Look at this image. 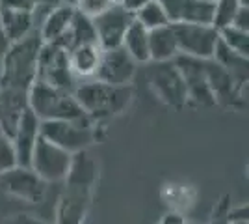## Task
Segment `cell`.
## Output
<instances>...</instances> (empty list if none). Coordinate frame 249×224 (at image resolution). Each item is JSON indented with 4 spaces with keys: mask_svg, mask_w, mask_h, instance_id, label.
<instances>
[{
    "mask_svg": "<svg viewBox=\"0 0 249 224\" xmlns=\"http://www.w3.org/2000/svg\"><path fill=\"white\" fill-rule=\"evenodd\" d=\"M242 6L240 0H216L214 2V15H212V26L216 30H223L232 24V19L236 15L238 8Z\"/></svg>",
    "mask_w": 249,
    "mask_h": 224,
    "instance_id": "27",
    "label": "cell"
},
{
    "mask_svg": "<svg viewBox=\"0 0 249 224\" xmlns=\"http://www.w3.org/2000/svg\"><path fill=\"white\" fill-rule=\"evenodd\" d=\"M136 67L138 64L123 47L104 49L93 79L110 86H130L136 75Z\"/></svg>",
    "mask_w": 249,
    "mask_h": 224,
    "instance_id": "10",
    "label": "cell"
},
{
    "mask_svg": "<svg viewBox=\"0 0 249 224\" xmlns=\"http://www.w3.org/2000/svg\"><path fill=\"white\" fill-rule=\"evenodd\" d=\"M73 17H74V8L63 6V4L54 6L45 15V19H43L39 28H37L43 43H54L60 36H63V34L69 30V26L73 22Z\"/></svg>",
    "mask_w": 249,
    "mask_h": 224,
    "instance_id": "19",
    "label": "cell"
},
{
    "mask_svg": "<svg viewBox=\"0 0 249 224\" xmlns=\"http://www.w3.org/2000/svg\"><path fill=\"white\" fill-rule=\"evenodd\" d=\"M34 2H36V8H54L60 4L58 0H34Z\"/></svg>",
    "mask_w": 249,
    "mask_h": 224,
    "instance_id": "37",
    "label": "cell"
},
{
    "mask_svg": "<svg viewBox=\"0 0 249 224\" xmlns=\"http://www.w3.org/2000/svg\"><path fill=\"white\" fill-rule=\"evenodd\" d=\"M178 54L171 24L149 30V56L151 62H171Z\"/></svg>",
    "mask_w": 249,
    "mask_h": 224,
    "instance_id": "22",
    "label": "cell"
},
{
    "mask_svg": "<svg viewBox=\"0 0 249 224\" xmlns=\"http://www.w3.org/2000/svg\"><path fill=\"white\" fill-rule=\"evenodd\" d=\"M69 34L73 40V49L78 45H99L97 43V32H95L93 19L86 17L74 10L73 22L69 26Z\"/></svg>",
    "mask_w": 249,
    "mask_h": 224,
    "instance_id": "25",
    "label": "cell"
},
{
    "mask_svg": "<svg viewBox=\"0 0 249 224\" xmlns=\"http://www.w3.org/2000/svg\"><path fill=\"white\" fill-rule=\"evenodd\" d=\"M97 174H99L97 161L91 157V153L88 149H82L78 153H73L71 166H69V172L65 176V183L93 189L95 183H97Z\"/></svg>",
    "mask_w": 249,
    "mask_h": 224,
    "instance_id": "20",
    "label": "cell"
},
{
    "mask_svg": "<svg viewBox=\"0 0 249 224\" xmlns=\"http://www.w3.org/2000/svg\"><path fill=\"white\" fill-rule=\"evenodd\" d=\"M39 127H41V120L28 108L22 114L21 122H19V125L15 129L13 137H11L13 148H15V155H17V166H30L36 142L41 137L39 135Z\"/></svg>",
    "mask_w": 249,
    "mask_h": 224,
    "instance_id": "16",
    "label": "cell"
},
{
    "mask_svg": "<svg viewBox=\"0 0 249 224\" xmlns=\"http://www.w3.org/2000/svg\"><path fill=\"white\" fill-rule=\"evenodd\" d=\"M73 155L67 153L65 149L58 148L56 144H52L45 139H37L36 148L32 153L30 168L43 182H62L65 180L69 166H71Z\"/></svg>",
    "mask_w": 249,
    "mask_h": 224,
    "instance_id": "8",
    "label": "cell"
},
{
    "mask_svg": "<svg viewBox=\"0 0 249 224\" xmlns=\"http://www.w3.org/2000/svg\"><path fill=\"white\" fill-rule=\"evenodd\" d=\"M227 211H229V209H227V204L223 202V204H221V209L214 213L212 221H210L208 224H231V223H229V219H227Z\"/></svg>",
    "mask_w": 249,
    "mask_h": 224,
    "instance_id": "34",
    "label": "cell"
},
{
    "mask_svg": "<svg viewBox=\"0 0 249 224\" xmlns=\"http://www.w3.org/2000/svg\"><path fill=\"white\" fill-rule=\"evenodd\" d=\"M164 8L169 24L197 22L210 24L214 15V2L208 0H158Z\"/></svg>",
    "mask_w": 249,
    "mask_h": 224,
    "instance_id": "15",
    "label": "cell"
},
{
    "mask_svg": "<svg viewBox=\"0 0 249 224\" xmlns=\"http://www.w3.org/2000/svg\"><path fill=\"white\" fill-rule=\"evenodd\" d=\"M39 135H41V139L56 144L58 148L65 149L71 155L82 151V149H88L97 139L93 122H86V123L63 122V120L41 122Z\"/></svg>",
    "mask_w": 249,
    "mask_h": 224,
    "instance_id": "4",
    "label": "cell"
},
{
    "mask_svg": "<svg viewBox=\"0 0 249 224\" xmlns=\"http://www.w3.org/2000/svg\"><path fill=\"white\" fill-rule=\"evenodd\" d=\"M231 26H234L238 30H244V32H249V6H240Z\"/></svg>",
    "mask_w": 249,
    "mask_h": 224,
    "instance_id": "32",
    "label": "cell"
},
{
    "mask_svg": "<svg viewBox=\"0 0 249 224\" xmlns=\"http://www.w3.org/2000/svg\"><path fill=\"white\" fill-rule=\"evenodd\" d=\"M28 110V92L0 88V133L13 137L22 114Z\"/></svg>",
    "mask_w": 249,
    "mask_h": 224,
    "instance_id": "17",
    "label": "cell"
},
{
    "mask_svg": "<svg viewBox=\"0 0 249 224\" xmlns=\"http://www.w3.org/2000/svg\"><path fill=\"white\" fill-rule=\"evenodd\" d=\"M212 60L218 62L221 67H225L229 73L236 79V82L242 86H248V71H249V60L242 54L231 51L227 45H223L221 41H218Z\"/></svg>",
    "mask_w": 249,
    "mask_h": 224,
    "instance_id": "23",
    "label": "cell"
},
{
    "mask_svg": "<svg viewBox=\"0 0 249 224\" xmlns=\"http://www.w3.org/2000/svg\"><path fill=\"white\" fill-rule=\"evenodd\" d=\"M175 36L178 54H186L199 60L212 58L214 49L219 41V32L212 24H197V22H180L171 24Z\"/></svg>",
    "mask_w": 249,
    "mask_h": 224,
    "instance_id": "7",
    "label": "cell"
},
{
    "mask_svg": "<svg viewBox=\"0 0 249 224\" xmlns=\"http://www.w3.org/2000/svg\"><path fill=\"white\" fill-rule=\"evenodd\" d=\"M4 224H49V223H45V221H41V219H37V217H34L30 213H15L11 215Z\"/></svg>",
    "mask_w": 249,
    "mask_h": 224,
    "instance_id": "33",
    "label": "cell"
},
{
    "mask_svg": "<svg viewBox=\"0 0 249 224\" xmlns=\"http://www.w3.org/2000/svg\"><path fill=\"white\" fill-rule=\"evenodd\" d=\"M205 73H207V82L208 88L212 92V96L216 99V105H244V88L236 82V79L229 73L225 67H221L218 62H214L212 58L205 60Z\"/></svg>",
    "mask_w": 249,
    "mask_h": 224,
    "instance_id": "13",
    "label": "cell"
},
{
    "mask_svg": "<svg viewBox=\"0 0 249 224\" xmlns=\"http://www.w3.org/2000/svg\"><path fill=\"white\" fill-rule=\"evenodd\" d=\"M17 166V155L11 139L0 133V176Z\"/></svg>",
    "mask_w": 249,
    "mask_h": 224,
    "instance_id": "29",
    "label": "cell"
},
{
    "mask_svg": "<svg viewBox=\"0 0 249 224\" xmlns=\"http://www.w3.org/2000/svg\"><path fill=\"white\" fill-rule=\"evenodd\" d=\"M2 191L24 200L28 204H39L45 196V182L30 166H15L0 176Z\"/></svg>",
    "mask_w": 249,
    "mask_h": 224,
    "instance_id": "12",
    "label": "cell"
},
{
    "mask_svg": "<svg viewBox=\"0 0 249 224\" xmlns=\"http://www.w3.org/2000/svg\"><path fill=\"white\" fill-rule=\"evenodd\" d=\"M240 4L242 6H249V0H240Z\"/></svg>",
    "mask_w": 249,
    "mask_h": 224,
    "instance_id": "40",
    "label": "cell"
},
{
    "mask_svg": "<svg viewBox=\"0 0 249 224\" xmlns=\"http://www.w3.org/2000/svg\"><path fill=\"white\" fill-rule=\"evenodd\" d=\"M103 49L99 45H78L69 53V65L76 81L93 79Z\"/></svg>",
    "mask_w": 249,
    "mask_h": 224,
    "instance_id": "21",
    "label": "cell"
},
{
    "mask_svg": "<svg viewBox=\"0 0 249 224\" xmlns=\"http://www.w3.org/2000/svg\"><path fill=\"white\" fill-rule=\"evenodd\" d=\"M0 26L6 38V43H15L26 38L32 30H36V19L34 11H17V10H4L0 8Z\"/></svg>",
    "mask_w": 249,
    "mask_h": 224,
    "instance_id": "18",
    "label": "cell"
},
{
    "mask_svg": "<svg viewBox=\"0 0 249 224\" xmlns=\"http://www.w3.org/2000/svg\"><path fill=\"white\" fill-rule=\"evenodd\" d=\"M58 2L63 6H71V8H76V4H78V0H58Z\"/></svg>",
    "mask_w": 249,
    "mask_h": 224,
    "instance_id": "38",
    "label": "cell"
},
{
    "mask_svg": "<svg viewBox=\"0 0 249 224\" xmlns=\"http://www.w3.org/2000/svg\"><path fill=\"white\" fill-rule=\"evenodd\" d=\"M219 41L227 45L231 51L242 54V56H249V32L238 30L234 26H227L223 30H219Z\"/></svg>",
    "mask_w": 249,
    "mask_h": 224,
    "instance_id": "28",
    "label": "cell"
},
{
    "mask_svg": "<svg viewBox=\"0 0 249 224\" xmlns=\"http://www.w3.org/2000/svg\"><path fill=\"white\" fill-rule=\"evenodd\" d=\"M149 2H151V0H124L121 6H123L126 11H130V13H136L138 10H142L143 6H147Z\"/></svg>",
    "mask_w": 249,
    "mask_h": 224,
    "instance_id": "35",
    "label": "cell"
},
{
    "mask_svg": "<svg viewBox=\"0 0 249 224\" xmlns=\"http://www.w3.org/2000/svg\"><path fill=\"white\" fill-rule=\"evenodd\" d=\"M147 79L155 96L167 107L180 108L188 103L186 86L175 62H149Z\"/></svg>",
    "mask_w": 249,
    "mask_h": 224,
    "instance_id": "5",
    "label": "cell"
},
{
    "mask_svg": "<svg viewBox=\"0 0 249 224\" xmlns=\"http://www.w3.org/2000/svg\"><path fill=\"white\" fill-rule=\"evenodd\" d=\"M0 47H8L6 38H4V32H2V26H0Z\"/></svg>",
    "mask_w": 249,
    "mask_h": 224,
    "instance_id": "39",
    "label": "cell"
},
{
    "mask_svg": "<svg viewBox=\"0 0 249 224\" xmlns=\"http://www.w3.org/2000/svg\"><path fill=\"white\" fill-rule=\"evenodd\" d=\"M121 47L128 53V56L134 60L136 64H149L151 62V56H149V32L140 22L134 21L128 26Z\"/></svg>",
    "mask_w": 249,
    "mask_h": 224,
    "instance_id": "24",
    "label": "cell"
},
{
    "mask_svg": "<svg viewBox=\"0 0 249 224\" xmlns=\"http://www.w3.org/2000/svg\"><path fill=\"white\" fill-rule=\"evenodd\" d=\"M91 191L89 187L65 185L56 209V224H84L91 204Z\"/></svg>",
    "mask_w": 249,
    "mask_h": 224,
    "instance_id": "14",
    "label": "cell"
},
{
    "mask_svg": "<svg viewBox=\"0 0 249 224\" xmlns=\"http://www.w3.org/2000/svg\"><path fill=\"white\" fill-rule=\"evenodd\" d=\"M112 6H114L112 0H78L74 10L86 15V17H89V19H95V17H99L101 13H104Z\"/></svg>",
    "mask_w": 249,
    "mask_h": 224,
    "instance_id": "30",
    "label": "cell"
},
{
    "mask_svg": "<svg viewBox=\"0 0 249 224\" xmlns=\"http://www.w3.org/2000/svg\"><path fill=\"white\" fill-rule=\"evenodd\" d=\"M36 81L43 84L54 86L73 92L76 86V77L69 65V53L52 43H43L39 58H37V69H36Z\"/></svg>",
    "mask_w": 249,
    "mask_h": 224,
    "instance_id": "6",
    "label": "cell"
},
{
    "mask_svg": "<svg viewBox=\"0 0 249 224\" xmlns=\"http://www.w3.org/2000/svg\"><path fill=\"white\" fill-rule=\"evenodd\" d=\"M76 103L91 122H101L123 114L132 103L130 86H110L95 79L76 82L73 90Z\"/></svg>",
    "mask_w": 249,
    "mask_h": 224,
    "instance_id": "2",
    "label": "cell"
},
{
    "mask_svg": "<svg viewBox=\"0 0 249 224\" xmlns=\"http://www.w3.org/2000/svg\"><path fill=\"white\" fill-rule=\"evenodd\" d=\"M0 8L17 11H34L36 10V2L34 0H0Z\"/></svg>",
    "mask_w": 249,
    "mask_h": 224,
    "instance_id": "31",
    "label": "cell"
},
{
    "mask_svg": "<svg viewBox=\"0 0 249 224\" xmlns=\"http://www.w3.org/2000/svg\"><path fill=\"white\" fill-rule=\"evenodd\" d=\"M186 224H196V223H186Z\"/></svg>",
    "mask_w": 249,
    "mask_h": 224,
    "instance_id": "42",
    "label": "cell"
},
{
    "mask_svg": "<svg viewBox=\"0 0 249 224\" xmlns=\"http://www.w3.org/2000/svg\"><path fill=\"white\" fill-rule=\"evenodd\" d=\"M112 2H114V4H119V6H121L124 0H112Z\"/></svg>",
    "mask_w": 249,
    "mask_h": 224,
    "instance_id": "41",
    "label": "cell"
},
{
    "mask_svg": "<svg viewBox=\"0 0 249 224\" xmlns=\"http://www.w3.org/2000/svg\"><path fill=\"white\" fill-rule=\"evenodd\" d=\"M175 65L182 75V81L186 86L188 103H194L197 107H214L216 99L212 96L207 82V73H205V60L192 58L186 54H177Z\"/></svg>",
    "mask_w": 249,
    "mask_h": 224,
    "instance_id": "9",
    "label": "cell"
},
{
    "mask_svg": "<svg viewBox=\"0 0 249 224\" xmlns=\"http://www.w3.org/2000/svg\"><path fill=\"white\" fill-rule=\"evenodd\" d=\"M134 22V13L126 11L123 6L114 4L112 8L101 13L93 19L95 32H97V43L101 49H115L121 47L123 38L128 26Z\"/></svg>",
    "mask_w": 249,
    "mask_h": 224,
    "instance_id": "11",
    "label": "cell"
},
{
    "mask_svg": "<svg viewBox=\"0 0 249 224\" xmlns=\"http://www.w3.org/2000/svg\"><path fill=\"white\" fill-rule=\"evenodd\" d=\"M134 21L140 22L147 32H149V30H156V28H162V26H167V24H169L166 11H164V8L160 6L158 0H151L147 6H143L142 10L136 11Z\"/></svg>",
    "mask_w": 249,
    "mask_h": 224,
    "instance_id": "26",
    "label": "cell"
},
{
    "mask_svg": "<svg viewBox=\"0 0 249 224\" xmlns=\"http://www.w3.org/2000/svg\"><path fill=\"white\" fill-rule=\"evenodd\" d=\"M28 108L41 122L63 120V122H91L76 103L73 92L54 86L34 82L28 90Z\"/></svg>",
    "mask_w": 249,
    "mask_h": 224,
    "instance_id": "3",
    "label": "cell"
},
{
    "mask_svg": "<svg viewBox=\"0 0 249 224\" xmlns=\"http://www.w3.org/2000/svg\"><path fill=\"white\" fill-rule=\"evenodd\" d=\"M41 47L43 40L37 28L19 41L10 43L2 58L0 88L28 92L30 86L36 82V69Z\"/></svg>",
    "mask_w": 249,
    "mask_h": 224,
    "instance_id": "1",
    "label": "cell"
},
{
    "mask_svg": "<svg viewBox=\"0 0 249 224\" xmlns=\"http://www.w3.org/2000/svg\"><path fill=\"white\" fill-rule=\"evenodd\" d=\"M158 224H186V219L180 213H177V211H169Z\"/></svg>",
    "mask_w": 249,
    "mask_h": 224,
    "instance_id": "36",
    "label": "cell"
}]
</instances>
